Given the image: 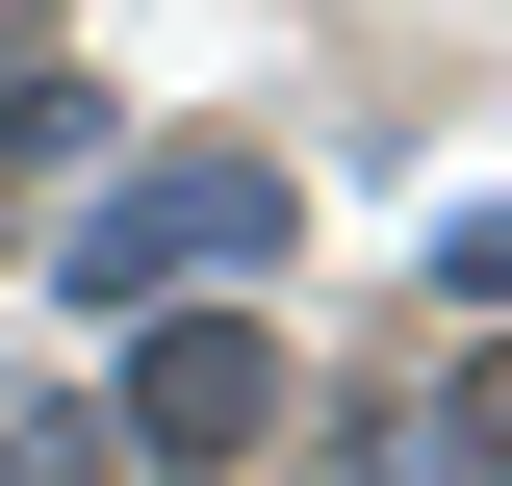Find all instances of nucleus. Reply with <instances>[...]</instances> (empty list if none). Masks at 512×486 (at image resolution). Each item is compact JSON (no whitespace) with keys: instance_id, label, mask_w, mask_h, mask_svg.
Returning a JSON list of instances; mask_svg holds the SVG:
<instances>
[{"instance_id":"nucleus-1","label":"nucleus","mask_w":512,"mask_h":486,"mask_svg":"<svg viewBox=\"0 0 512 486\" xmlns=\"http://www.w3.org/2000/svg\"><path fill=\"white\" fill-rule=\"evenodd\" d=\"M256 410H282V333H256V307H154V359H128V435H154V461H231Z\"/></svg>"},{"instance_id":"nucleus-2","label":"nucleus","mask_w":512,"mask_h":486,"mask_svg":"<svg viewBox=\"0 0 512 486\" xmlns=\"http://www.w3.org/2000/svg\"><path fill=\"white\" fill-rule=\"evenodd\" d=\"M256 231H282V180H256V154H154V180L77 231V282H154V256H256Z\"/></svg>"},{"instance_id":"nucleus-3","label":"nucleus","mask_w":512,"mask_h":486,"mask_svg":"<svg viewBox=\"0 0 512 486\" xmlns=\"http://www.w3.org/2000/svg\"><path fill=\"white\" fill-rule=\"evenodd\" d=\"M52 128H77L52 103V0H0V154H52Z\"/></svg>"},{"instance_id":"nucleus-4","label":"nucleus","mask_w":512,"mask_h":486,"mask_svg":"<svg viewBox=\"0 0 512 486\" xmlns=\"http://www.w3.org/2000/svg\"><path fill=\"white\" fill-rule=\"evenodd\" d=\"M461 486H512V359H487V384H461Z\"/></svg>"}]
</instances>
